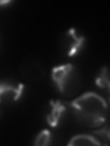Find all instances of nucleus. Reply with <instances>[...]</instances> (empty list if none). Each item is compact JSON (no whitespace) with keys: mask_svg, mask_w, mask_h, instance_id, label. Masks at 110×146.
Here are the masks:
<instances>
[{"mask_svg":"<svg viewBox=\"0 0 110 146\" xmlns=\"http://www.w3.org/2000/svg\"><path fill=\"white\" fill-rule=\"evenodd\" d=\"M76 118L89 127H98L105 123L107 117L105 100L94 92H86L69 103Z\"/></svg>","mask_w":110,"mask_h":146,"instance_id":"obj_1","label":"nucleus"},{"mask_svg":"<svg viewBox=\"0 0 110 146\" xmlns=\"http://www.w3.org/2000/svg\"><path fill=\"white\" fill-rule=\"evenodd\" d=\"M52 80L58 90L64 96L75 95L80 90L81 79L77 68L72 64H64L52 68Z\"/></svg>","mask_w":110,"mask_h":146,"instance_id":"obj_2","label":"nucleus"},{"mask_svg":"<svg viewBox=\"0 0 110 146\" xmlns=\"http://www.w3.org/2000/svg\"><path fill=\"white\" fill-rule=\"evenodd\" d=\"M85 38L84 36L77 33L74 29H70L63 35L62 39V48L68 57H73L80 52L85 45Z\"/></svg>","mask_w":110,"mask_h":146,"instance_id":"obj_3","label":"nucleus"},{"mask_svg":"<svg viewBox=\"0 0 110 146\" xmlns=\"http://www.w3.org/2000/svg\"><path fill=\"white\" fill-rule=\"evenodd\" d=\"M20 75L26 81L38 82L45 77V70L39 61L28 58L21 64Z\"/></svg>","mask_w":110,"mask_h":146,"instance_id":"obj_4","label":"nucleus"},{"mask_svg":"<svg viewBox=\"0 0 110 146\" xmlns=\"http://www.w3.org/2000/svg\"><path fill=\"white\" fill-rule=\"evenodd\" d=\"M24 90V84L14 85L8 82L0 81V105H11L21 98Z\"/></svg>","mask_w":110,"mask_h":146,"instance_id":"obj_5","label":"nucleus"},{"mask_svg":"<svg viewBox=\"0 0 110 146\" xmlns=\"http://www.w3.org/2000/svg\"><path fill=\"white\" fill-rule=\"evenodd\" d=\"M50 111L47 115V122L50 127L55 128L60 124L63 114L67 111V107L62 100H50Z\"/></svg>","mask_w":110,"mask_h":146,"instance_id":"obj_6","label":"nucleus"},{"mask_svg":"<svg viewBox=\"0 0 110 146\" xmlns=\"http://www.w3.org/2000/svg\"><path fill=\"white\" fill-rule=\"evenodd\" d=\"M71 146H92V145H101L100 141L92 135L87 134H78L73 136L71 141L68 143Z\"/></svg>","mask_w":110,"mask_h":146,"instance_id":"obj_7","label":"nucleus"},{"mask_svg":"<svg viewBox=\"0 0 110 146\" xmlns=\"http://www.w3.org/2000/svg\"><path fill=\"white\" fill-rule=\"evenodd\" d=\"M95 84L101 90L109 92L110 89V80H109V72L107 67H103L101 68L99 74L95 78Z\"/></svg>","mask_w":110,"mask_h":146,"instance_id":"obj_8","label":"nucleus"},{"mask_svg":"<svg viewBox=\"0 0 110 146\" xmlns=\"http://www.w3.org/2000/svg\"><path fill=\"white\" fill-rule=\"evenodd\" d=\"M52 143V133L49 130H42L36 136L34 140V145L47 146Z\"/></svg>","mask_w":110,"mask_h":146,"instance_id":"obj_9","label":"nucleus"},{"mask_svg":"<svg viewBox=\"0 0 110 146\" xmlns=\"http://www.w3.org/2000/svg\"><path fill=\"white\" fill-rule=\"evenodd\" d=\"M94 133L96 136H98L100 139H102L103 141L105 143V144H108V143H109V128H108V126H105L100 130L95 131Z\"/></svg>","mask_w":110,"mask_h":146,"instance_id":"obj_10","label":"nucleus"},{"mask_svg":"<svg viewBox=\"0 0 110 146\" xmlns=\"http://www.w3.org/2000/svg\"><path fill=\"white\" fill-rule=\"evenodd\" d=\"M12 1H10V0H0V7H6L7 6V5L10 4Z\"/></svg>","mask_w":110,"mask_h":146,"instance_id":"obj_11","label":"nucleus"}]
</instances>
